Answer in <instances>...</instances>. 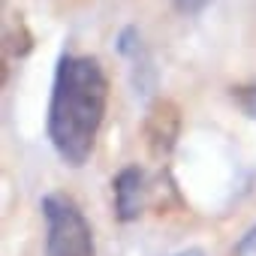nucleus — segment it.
<instances>
[{"instance_id": "1", "label": "nucleus", "mask_w": 256, "mask_h": 256, "mask_svg": "<svg viewBox=\"0 0 256 256\" xmlns=\"http://www.w3.org/2000/svg\"><path fill=\"white\" fill-rule=\"evenodd\" d=\"M106 102H108V82L100 60L82 54H64L58 60L52 84L46 130L58 157L66 166L78 169L88 163L106 118Z\"/></svg>"}, {"instance_id": "5", "label": "nucleus", "mask_w": 256, "mask_h": 256, "mask_svg": "<svg viewBox=\"0 0 256 256\" xmlns=\"http://www.w3.org/2000/svg\"><path fill=\"white\" fill-rule=\"evenodd\" d=\"M232 100L238 102V108L256 120V84H247V88H235L232 90Z\"/></svg>"}, {"instance_id": "7", "label": "nucleus", "mask_w": 256, "mask_h": 256, "mask_svg": "<svg viewBox=\"0 0 256 256\" xmlns=\"http://www.w3.org/2000/svg\"><path fill=\"white\" fill-rule=\"evenodd\" d=\"M175 256H202V250H184V253H175Z\"/></svg>"}, {"instance_id": "6", "label": "nucleus", "mask_w": 256, "mask_h": 256, "mask_svg": "<svg viewBox=\"0 0 256 256\" xmlns=\"http://www.w3.org/2000/svg\"><path fill=\"white\" fill-rule=\"evenodd\" d=\"M250 250H256V226H253V229L238 241V247H235V253H238V256H247Z\"/></svg>"}, {"instance_id": "3", "label": "nucleus", "mask_w": 256, "mask_h": 256, "mask_svg": "<svg viewBox=\"0 0 256 256\" xmlns=\"http://www.w3.org/2000/svg\"><path fill=\"white\" fill-rule=\"evenodd\" d=\"M178 130H181V112H178V106L172 100H157L148 108V118H145V142H148V151L154 157H166L175 148Z\"/></svg>"}, {"instance_id": "4", "label": "nucleus", "mask_w": 256, "mask_h": 256, "mask_svg": "<svg viewBox=\"0 0 256 256\" xmlns=\"http://www.w3.org/2000/svg\"><path fill=\"white\" fill-rule=\"evenodd\" d=\"M112 187H114V211H118L120 220H136L145 211L151 187H148V178L139 166L120 169Z\"/></svg>"}, {"instance_id": "2", "label": "nucleus", "mask_w": 256, "mask_h": 256, "mask_svg": "<svg viewBox=\"0 0 256 256\" xmlns=\"http://www.w3.org/2000/svg\"><path fill=\"white\" fill-rule=\"evenodd\" d=\"M46 217V256H94V232L82 208L64 196L48 193L42 199Z\"/></svg>"}]
</instances>
